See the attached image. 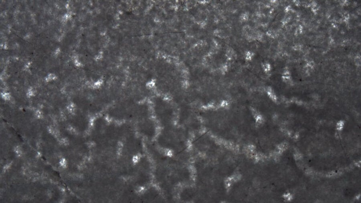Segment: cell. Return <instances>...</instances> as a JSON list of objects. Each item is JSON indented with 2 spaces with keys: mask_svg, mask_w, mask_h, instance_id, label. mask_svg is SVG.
<instances>
[{
  "mask_svg": "<svg viewBox=\"0 0 361 203\" xmlns=\"http://www.w3.org/2000/svg\"><path fill=\"white\" fill-rule=\"evenodd\" d=\"M254 56H255V53L250 49L246 50L243 54L244 60L247 62H251L253 61Z\"/></svg>",
  "mask_w": 361,
  "mask_h": 203,
  "instance_id": "6da1fadb",
  "label": "cell"
},
{
  "mask_svg": "<svg viewBox=\"0 0 361 203\" xmlns=\"http://www.w3.org/2000/svg\"><path fill=\"white\" fill-rule=\"evenodd\" d=\"M12 96L9 91H2L1 93V99L4 102H10L12 99Z\"/></svg>",
  "mask_w": 361,
  "mask_h": 203,
  "instance_id": "7a4b0ae2",
  "label": "cell"
},
{
  "mask_svg": "<svg viewBox=\"0 0 361 203\" xmlns=\"http://www.w3.org/2000/svg\"><path fill=\"white\" fill-rule=\"evenodd\" d=\"M58 164L61 168L63 169H66L68 168V163L67 160L65 158L62 157L59 160Z\"/></svg>",
  "mask_w": 361,
  "mask_h": 203,
  "instance_id": "3957f363",
  "label": "cell"
}]
</instances>
